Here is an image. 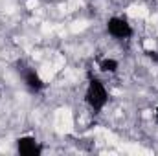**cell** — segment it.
<instances>
[{"label": "cell", "mask_w": 158, "mask_h": 156, "mask_svg": "<svg viewBox=\"0 0 158 156\" xmlns=\"http://www.w3.org/2000/svg\"><path fill=\"white\" fill-rule=\"evenodd\" d=\"M85 97H86V103H88V107L92 109V110H101L105 105H107V101H109V92H107V88H105V84L99 81V79H90L88 81V86H86V94H85Z\"/></svg>", "instance_id": "cell-1"}, {"label": "cell", "mask_w": 158, "mask_h": 156, "mask_svg": "<svg viewBox=\"0 0 158 156\" xmlns=\"http://www.w3.org/2000/svg\"><path fill=\"white\" fill-rule=\"evenodd\" d=\"M107 31H109V35H112L114 39H129V37L132 35L131 24H129L125 18H121V17H112V18H109V22H107Z\"/></svg>", "instance_id": "cell-2"}, {"label": "cell", "mask_w": 158, "mask_h": 156, "mask_svg": "<svg viewBox=\"0 0 158 156\" xmlns=\"http://www.w3.org/2000/svg\"><path fill=\"white\" fill-rule=\"evenodd\" d=\"M17 147H19V153L24 156H35L40 153V147H39V143H37V140L31 138V136L19 138L17 140Z\"/></svg>", "instance_id": "cell-3"}, {"label": "cell", "mask_w": 158, "mask_h": 156, "mask_svg": "<svg viewBox=\"0 0 158 156\" xmlns=\"http://www.w3.org/2000/svg\"><path fill=\"white\" fill-rule=\"evenodd\" d=\"M24 81H26V84H28L31 90H40V88L44 86V83H42V79L39 77V74H35L33 70H30V72L24 74Z\"/></svg>", "instance_id": "cell-4"}, {"label": "cell", "mask_w": 158, "mask_h": 156, "mask_svg": "<svg viewBox=\"0 0 158 156\" xmlns=\"http://www.w3.org/2000/svg\"><path fill=\"white\" fill-rule=\"evenodd\" d=\"M99 68H101L103 72L112 74V72L118 70V61H116V59H103V61L99 63Z\"/></svg>", "instance_id": "cell-5"}, {"label": "cell", "mask_w": 158, "mask_h": 156, "mask_svg": "<svg viewBox=\"0 0 158 156\" xmlns=\"http://www.w3.org/2000/svg\"><path fill=\"white\" fill-rule=\"evenodd\" d=\"M156 117H158V109H156Z\"/></svg>", "instance_id": "cell-6"}]
</instances>
